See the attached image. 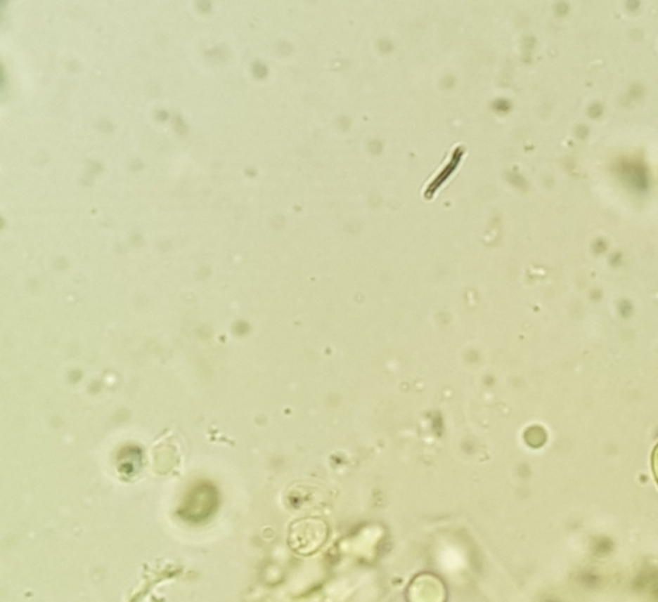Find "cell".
Returning <instances> with one entry per match:
<instances>
[{
    "mask_svg": "<svg viewBox=\"0 0 658 602\" xmlns=\"http://www.w3.org/2000/svg\"><path fill=\"white\" fill-rule=\"evenodd\" d=\"M652 468H653V473H654L658 483V443L654 447L653 454H652Z\"/></svg>",
    "mask_w": 658,
    "mask_h": 602,
    "instance_id": "obj_1",
    "label": "cell"
}]
</instances>
